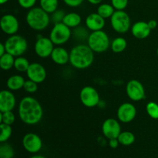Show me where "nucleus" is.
Returning a JSON list of instances; mask_svg holds the SVG:
<instances>
[{
  "mask_svg": "<svg viewBox=\"0 0 158 158\" xmlns=\"http://www.w3.org/2000/svg\"><path fill=\"white\" fill-rule=\"evenodd\" d=\"M87 1L92 5H99L102 2L103 0H87Z\"/></svg>",
  "mask_w": 158,
  "mask_h": 158,
  "instance_id": "a19ab883",
  "label": "nucleus"
},
{
  "mask_svg": "<svg viewBox=\"0 0 158 158\" xmlns=\"http://www.w3.org/2000/svg\"><path fill=\"white\" fill-rule=\"evenodd\" d=\"M126 92L128 97L133 101H140L146 97L144 87L137 80H131L128 82L126 86Z\"/></svg>",
  "mask_w": 158,
  "mask_h": 158,
  "instance_id": "9d476101",
  "label": "nucleus"
},
{
  "mask_svg": "<svg viewBox=\"0 0 158 158\" xmlns=\"http://www.w3.org/2000/svg\"><path fill=\"white\" fill-rule=\"evenodd\" d=\"M19 116L22 121L28 125H35L41 121L43 110L40 102L32 97H25L19 104Z\"/></svg>",
  "mask_w": 158,
  "mask_h": 158,
  "instance_id": "f257e3e1",
  "label": "nucleus"
},
{
  "mask_svg": "<svg viewBox=\"0 0 158 158\" xmlns=\"http://www.w3.org/2000/svg\"><path fill=\"white\" fill-rule=\"evenodd\" d=\"M26 82L24 77L21 75H13L9 77L6 82V85L9 90L17 91L21 89L24 86V83Z\"/></svg>",
  "mask_w": 158,
  "mask_h": 158,
  "instance_id": "aec40b11",
  "label": "nucleus"
},
{
  "mask_svg": "<svg viewBox=\"0 0 158 158\" xmlns=\"http://www.w3.org/2000/svg\"><path fill=\"white\" fill-rule=\"evenodd\" d=\"M148 25H149L150 28H151V29H154L157 28V22L156 21V20L154 19H151L150 20L149 22H148Z\"/></svg>",
  "mask_w": 158,
  "mask_h": 158,
  "instance_id": "58836bf2",
  "label": "nucleus"
},
{
  "mask_svg": "<svg viewBox=\"0 0 158 158\" xmlns=\"http://www.w3.org/2000/svg\"><path fill=\"white\" fill-rule=\"evenodd\" d=\"M51 59L57 65H65L69 62V52L65 48L61 46H57L54 48Z\"/></svg>",
  "mask_w": 158,
  "mask_h": 158,
  "instance_id": "6ab92c4d",
  "label": "nucleus"
},
{
  "mask_svg": "<svg viewBox=\"0 0 158 158\" xmlns=\"http://www.w3.org/2000/svg\"><path fill=\"white\" fill-rule=\"evenodd\" d=\"M54 43L50 38L44 36H39L34 46V50L35 54L40 58H47L51 56L52 51L54 49Z\"/></svg>",
  "mask_w": 158,
  "mask_h": 158,
  "instance_id": "1a4fd4ad",
  "label": "nucleus"
},
{
  "mask_svg": "<svg viewBox=\"0 0 158 158\" xmlns=\"http://www.w3.org/2000/svg\"><path fill=\"white\" fill-rule=\"evenodd\" d=\"M85 23H86V28L89 31H91V32L103 30V29L105 26V24H106L105 19H103L97 12L89 14L86 17Z\"/></svg>",
  "mask_w": 158,
  "mask_h": 158,
  "instance_id": "f3484780",
  "label": "nucleus"
},
{
  "mask_svg": "<svg viewBox=\"0 0 158 158\" xmlns=\"http://www.w3.org/2000/svg\"><path fill=\"white\" fill-rule=\"evenodd\" d=\"M111 5L116 10H124L128 5V0H111Z\"/></svg>",
  "mask_w": 158,
  "mask_h": 158,
  "instance_id": "f704fd0d",
  "label": "nucleus"
},
{
  "mask_svg": "<svg viewBox=\"0 0 158 158\" xmlns=\"http://www.w3.org/2000/svg\"><path fill=\"white\" fill-rule=\"evenodd\" d=\"M0 130H1V134H0V142L5 143L11 137L12 134V129L11 125L1 123L0 124Z\"/></svg>",
  "mask_w": 158,
  "mask_h": 158,
  "instance_id": "c756f323",
  "label": "nucleus"
},
{
  "mask_svg": "<svg viewBox=\"0 0 158 158\" xmlns=\"http://www.w3.org/2000/svg\"><path fill=\"white\" fill-rule=\"evenodd\" d=\"M110 41L106 32L103 30L91 32L87 40V45L94 52L101 53L110 46Z\"/></svg>",
  "mask_w": 158,
  "mask_h": 158,
  "instance_id": "20e7f679",
  "label": "nucleus"
},
{
  "mask_svg": "<svg viewBox=\"0 0 158 158\" xmlns=\"http://www.w3.org/2000/svg\"><path fill=\"white\" fill-rule=\"evenodd\" d=\"M119 140L117 138H114V139H110L109 140V146L111 148L113 149H115L117 148V147L119 146Z\"/></svg>",
  "mask_w": 158,
  "mask_h": 158,
  "instance_id": "4c0bfd02",
  "label": "nucleus"
},
{
  "mask_svg": "<svg viewBox=\"0 0 158 158\" xmlns=\"http://www.w3.org/2000/svg\"><path fill=\"white\" fill-rule=\"evenodd\" d=\"M74 38L78 41H87L88 37H89V29L83 26H77V27L74 28L73 32H72Z\"/></svg>",
  "mask_w": 158,
  "mask_h": 158,
  "instance_id": "a878e982",
  "label": "nucleus"
},
{
  "mask_svg": "<svg viewBox=\"0 0 158 158\" xmlns=\"http://www.w3.org/2000/svg\"><path fill=\"white\" fill-rule=\"evenodd\" d=\"M71 36H72V31L70 28L68 27L63 23L54 24L49 34L50 40H52L54 45L56 46H61L66 43Z\"/></svg>",
  "mask_w": 158,
  "mask_h": 158,
  "instance_id": "0eeeda50",
  "label": "nucleus"
},
{
  "mask_svg": "<svg viewBox=\"0 0 158 158\" xmlns=\"http://www.w3.org/2000/svg\"><path fill=\"white\" fill-rule=\"evenodd\" d=\"M26 23L35 31L45 30L49 26L51 19L49 13L41 7H33L26 14Z\"/></svg>",
  "mask_w": 158,
  "mask_h": 158,
  "instance_id": "7ed1b4c3",
  "label": "nucleus"
},
{
  "mask_svg": "<svg viewBox=\"0 0 158 158\" xmlns=\"http://www.w3.org/2000/svg\"><path fill=\"white\" fill-rule=\"evenodd\" d=\"M30 158H46L44 156H42V155H35V156H32Z\"/></svg>",
  "mask_w": 158,
  "mask_h": 158,
  "instance_id": "79ce46f5",
  "label": "nucleus"
},
{
  "mask_svg": "<svg viewBox=\"0 0 158 158\" xmlns=\"http://www.w3.org/2000/svg\"><path fill=\"white\" fill-rule=\"evenodd\" d=\"M80 99L81 103L88 108L98 106L100 102V94L94 87L90 86H84L80 93Z\"/></svg>",
  "mask_w": 158,
  "mask_h": 158,
  "instance_id": "6e6552de",
  "label": "nucleus"
},
{
  "mask_svg": "<svg viewBox=\"0 0 158 158\" xmlns=\"http://www.w3.org/2000/svg\"><path fill=\"white\" fill-rule=\"evenodd\" d=\"M157 56H158V47H157Z\"/></svg>",
  "mask_w": 158,
  "mask_h": 158,
  "instance_id": "c03bdc74",
  "label": "nucleus"
},
{
  "mask_svg": "<svg viewBox=\"0 0 158 158\" xmlns=\"http://www.w3.org/2000/svg\"><path fill=\"white\" fill-rule=\"evenodd\" d=\"M94 60V52L88 45H77L69 52V63L76 69H86L93 64Z\"/></svg>",
  "mask_w": 158,
  "mask_h": 158,
  "instance_id": "f03ea898",
  "label": "nucleus"
},
{
  "mask_svg": "<svg viewBox=\"0 0 158 158\" xmlns=\"http://www.w3.org/2000/svg\"><path fill=\"white\" fill-rule=\"evenodd\" d=\"M26 75L29 80H32L39 84L45 81L47 73L43 65L38 63H32L29 65V69L26 71Z\"/></svg>",
  "mask_w": 158,
  "mask_h": 158,
  "instance_id": "2eb2a0df",
  "label": "nucleus"
},
{
  "mask_svg": "<svg viewBox=\"0 0 158 158\" xmlns=\"http://www.w3.org/2000/svg\"><path fill=\"white\" fill-rule=\"evenodd\" d=\"M6 52L13 56H22L28 49V42L26 39L20 35H9L5 42Z\"/></svg>",
  "mask_w": 158,
  "mask_h": 158,
  "instance_id": "39448f33",
  "label": "nucleus"
},
{
  "mask_svg": "<svg viewBox=\"0 0 158 158\" xmlns=\"http://www.w3.org/2000/svg\"><path fill=\"white\" fill-rule=\"evenodd\" d=\"M18 2L22 8L26 9H30L34 7L36 0H18Z\"/></svg>",
  "mask_w": 158,
  "mask_h": 158,
  "instance_id": "c9c22d12",
  "label": "nucleus"
},
{
  "mask_svg": "<svg viewBox=\"0 0 158 158\" xmlns=\"http://www.w3.org/2000/svg\"><path fill=\"white\" fill-rule=\"evenodd\" d=\"M1 29L6 35H12L16 34L19 28V23L15 15L12 14H6L0 20Z\"/></svg>",
  "mask_w": 158,
  "mask_h": 158,
  "instance_id": "ddd939ff",
  "label": "nucleus"
},
{
  "mask_svg": "<svg viewBox=\"0 0 158 158\" xmlns=\"http://www.w3.org/2000/svg\"><path fill=\"white\" fill-rule=\"evenodd\" d=\"M102 133L108 140L117 138L121 133V126L116 119L108 118L102 124Z\"/></svg>",
  "mask_w": 158,
  "mask_h": 158,
  "instance_id": "f8f14e48",
  "label": "nucleus"
},
{
  "mask_svg": "<svg viewBox=\"0 0 158 158\" xmlns=\"http://www.w3.org/2000/svg\"><path fill=\"white\" fill-rule=\"evenodd\" d=\"M16 99L9 89H3L0 93V112L11 111L15 108Z\"/></svg>",
  "mask_w": 158,
  "mask_h": 158,
  "instance_id": "dca6fc26",
  "label": "nucleus"
},
{
  "mask_svg": "<svg viewBox=\"0 0 158 158\" xmlns=\"http://www.w3.org/2000/svg\"><path fill=\"white\" fill-rule=\"evenodd\" d=\"M23 148L27 152L31 154H36L43 148V141L39 135L34 133H28L23 137Z\"/></svg>",
  "mask_w": 158,
  "mask_h": 158,
  "instance_id": "9b49d317",
  "label": "nucleus"
},
{
  "mask_svg": "<svg viewBox=\"0 0 158 158\" xmlns=\"http://www.w3.org/2000/svg\"><path fill=\"white\" fill-rule=\"evenodd\" d=\"M115 11L116 9H114V6L111 4H108V3L100 4L97 8V13L101 15L105 19L111 18V16L115 12Z\"/></svg>",
  "mask_w": 158,
  "mask_h": 158,
  "instance_id": "5701e85b",
  "label": "nucleus"
},
{
  "mask_svg": "<svg viewBox=\"0 0 158 158\" xmlns=\"http://www.w3.org/2000/svg\"><path fill=\"white\" fill-rule=\"evenodd\" d=\"M146 111L150 117L158 120V104L155 102H149L146 106Z\"/></svg>",
  "mask_w": 158,
  "mask_h": 158,
  "instance_id": "2f4dec72",
  "label": "nucleus"
},
{
  "mask_svg": "<svg viewBox=\"0 0 158 158\" xmlns=\"http://www.w3.org/2000/svg\"><path fill=\"white\" fill-rule=\"evenodd\" d=\"M15 151L9 143H1L0 145V158H13Z\"/></svg>",
  "mask_w": 158,
  "mask_h": 158,
  "instance_id": "c85d7f7f",
  "label": "nucleus"
},
{
  "mask_svg": "<svg viewBox=\"0 0 158 158\" xmlns=\"http://www.w3.org/2000/svg\"><path fill=\"white\" fill-rule=\"evenodd\" d=\"M82 22L81 16L77 12H69L65 15L63 23L69 28H76L80 25Z\"/></svg>",
  "mask_w": 158,
  "mask_h": 158,
  "instance_id": "412c9836",
  "label": "nucleus"
},
{
  "mask_svg": "<svg viewBox=\"0 0 158 158\" xmlns=\"http://www.w3.org/2000/svg\"><path fill=\"white\" fill-rule=\"evenodd\" d=\"M151 30L152 29L150 28L148 23L143 21L137 22L131 26V33L135 38L139 40L148 38L151 34Z\"/></svg>",
  "mask_w": 158,
  "mask_h": 158,
  "instance_id": "a211bd4d",
  "label": "nucleus"
},
{
  "mask_svg": "<svg viewBox=\"0 0 158 158\" xmlns=\"http://www.w3.org/2000/svg\"><path fill=\"white\" fill-rule=\"evenodd\" d=\"M23 89L29 94H35L38 90V83L30 80H26Z\"/></svg>",
  "mask_w": 158,
  "mask_h": 158,
  "instance_id": "473e14b6",
  "label": "nucleus"
},
{
  "mask_svg": "<svg viewBox=\"0 0 158 158\" xmlns=\"http://www.w3.org/2000/svg\"><path fill=\"white\" fill-rule=\"evenodd\" d=\"M83 1L84 0H63L65 4L69 7H78L83 2Z\"/></svg>",
  "mask_w": 158,
  "mask_h": 158,
  "instance_id": "e433bc0d",
  "label": "nucleus"
},
{
  "mask_svg": "<svg viewBox=\"0 0 158 158\" xmlns=\"http://www.w3.org/2000/svg\"><path fill=\"white\" fill-rule=\"evenodd\" d=\"M14 63H15V56L8 52H6L4 55L0 56V67L3 70L7 71L14 67Z\"/></svg>",
  "mask_w": 158,
  "mask_h": 158,
  "instance_id": "b1692460",
  "label": "nucleus"
},
{
  "mask_svg": "<svg viewBox=\"0 0 158 158\" xmlns=\"http://www.w3.org/2000/svg\"><path fill=\"white\" fill-rule=\"evenodd\" d=\"M65 12L63 10H60V9H57L56 11H55L54 12H52V15L50 17V19L54 24H56V23H63V20L65 17Z\"/></svg>",
  "mask_w": 158,
  "mask_h": 158,
  "instance_id": "72a5a7b5",
  "label": "nucleus"
},
{
  "mask_svg": "<svg viewBox=\"0 0 158 158\" xmlns=\"http://www.w3.org/2000/svg\"><path fill=\"white\" fill-rule=\"evenodd\" d=\"M127 46V42L123 37H117L111 42V49L115 53H120L126 49Z\"/></svg>",
  "mask_w": 158,
  "mask_h": 158,
  "instance_id": "4be33fe9",
  "label": "nucleus"
},
{
  "mask_svg": "<svg viewBox=\"0 0 158 158\" xmlns=\"http://www.w3.org/2000/svg\"><path fill=\"white\" fill-rule=\"evenodd\" d=\"M15 120V116L13 114L12 110L6 111L0 114V122L1 123H5V124L12 125L13 124Z\"/></svg>",
  "mask_w": 158,
  "mask_h": 158,
  "instance_id": "7c9ffc66",
  "label": "nucleus"
},
{
  "mask_svg": "<svg viewBox=\"0 0 158 158\" xmlns=\"http://www.w3.org/2000/svg\"><path fill=\"white\" fill-rule=\"evenodd\" d=\"M117 118L123 123H131L137 116V109L132 103H122L117 110Z\"/></svg>",
  "mask_w": 158,
  "mask_h": 158,
  "instance_id": "4468645a",
  "label": "nucleus"
},
{
  "mask_svg": "<svg viewBox=\"0 0 158 158\" xmlns=\"http://www.w3.org/2000/svg\"><path fill=\"white\" fill-rule=\"evenodd\" d=\"M40 7L47 13L52 14L58 9V0H40Z\"/></svg>",
  "mask_w": 158,
  "mask_h": 158,
  "instance_id": "393cba45",
  "label": "nucleus"
},
{
  "mask_svg": "<svg viewBox=\"0 0 158 158\" xmlns=\"http://www.w3.org/2000/svg\"><path fill=\"white\" fill-rule=\"evenodd\" d=\"M6 52V46H5V44L4 43H1V44H0V56L4 55Z\"/></svg>",
  "mask_w": 158,
  "mask_h": 158,
  "instance_id": "ea45409f",
  "label": "nucleus"
},
{
  "mask_svg": "<svg viewBox=\"0 0 158 158\" xmlns=\"http://www.w3.org/2000/svg\"><path fill=\"white\" fill-rule=\"evenodd\" d=\"M110 23L113 29L120 34L126 33L131 27V18L124 10H116L111 16Z\"/></svg>",
  "mask_w": 158,
  "mask_h": 158,
  "instance_id": "423d86ee",
  "label": "nucleus"
},
{
  "mask_svg": "<svg viewBox=\"0 0 158 158\" xmlns=\"http://www.w3.org/2000/svg\"><path fill=\"white\" fill-rule=\"evenodd\" d=\"M30 65L29 60L23 56H18L15 59L14 68L19 73H26Z\"/></svg>",
  "mask_w": 158,
  "mask_h": 158,
  "instance_id": "cd10ccee",
  "label": "nucleus"
},
{
  "mask_svg": "<svg viewBox=\"0 0 158 158\" xmlns=\"http://www.w3.org/2000/svg\"><path fill=\"white\" fill-rule=\"evenodd\" d=\"M8 1H9V0H0V3H1L2 5H3L5 4V3L8 2Z\"/></svg>",
  "mask_w": 158,
  "mask_h": 158,
  "instance_id": "37998d69",
  "label": "nucleus"
},
{
  "mask_svg": "<svg viewBox=\"0 0 158 158\" xmlns=\"http://www.w3.org/2000/svg\"><path fill=\"white\" fill-rule=\"evenodd\" d=\"M117 139L119 140V143L121 145L130 146V145H132L135 141V136L130 131H123L120 133Z\"/></svg>",
  "mask_w": 158,
  "mask_h": 158,
  "instance_id": "bb28decb",
  "label": "nucleus"
}]
</instances>
